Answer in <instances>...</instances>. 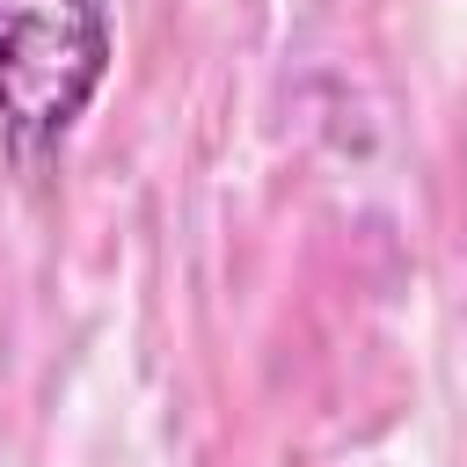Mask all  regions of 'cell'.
<instances>
[{
	"mask_svg": "<svg viewBox=\"0 0 467 467\" xmlns=\"http://www.w3.org/2000/svg\"><path fill=\"white\" fill-rule=\"evenodd\" d=\"M109 73L102 0H0V124L7 139L58 146Z\"/></svg>",
	"mask_w": 467,
	"mask_h": 467,
	"instance_id": "6da1fadb",
	"label": "cell"
}]
</instances>
